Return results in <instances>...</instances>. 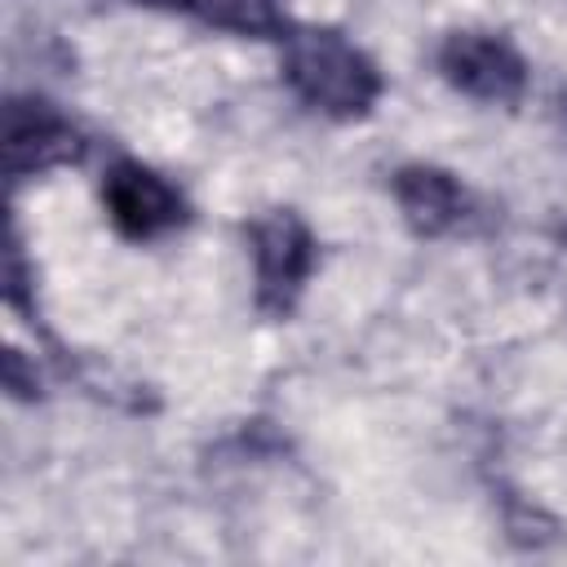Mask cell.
Wrapping results in <instances>:
<instances>
[{
  "label": "cell",
  "mask_w": 567,
  "mask_h": 567,
  "mask_svg": "<svg viewBox=\"0 0 567 567\" xmlns=\"http://www.w3.org/2000/svg\"><path fill=\"white\" fill-rule=\"evenodd\" d=\"M284 75L297 89L301 102H310L323 115H363L377 93H381V75L377 66L337 31H297L288 35V58H284Z\"/></svg>",
  "instance_id": "cell-1"
},
{
  "label": "cell",
  "mask_w": 567,
  "mask_h": 567,
  "mask_svg": "<svg viewBox=\"0 0 567 567\" xmlns=\"http://www.w3.org/2000/svg\"><path fill=\"white\" fill-rule=\"evenodd\" d=\"M102 204H106L115 230L128 239H155V235L182 226V217H186L182 190L173 182H164L155 168L133 164V159H124L106 173Z\"/></svg>",
  "instance_id": "cell-2"
},
{
  "label": "cell",
  "mask_w": 567,
  "mask_h": 567,
  "mask_svg": "<svg viewBox=\"0 0 567 567\" xmlns=\"http://www.w3.org/2000/svg\"><path fill=\"white\" fill-rule=\"evenodd\" d=\"M310 266H315V244L292 213H270L252 226V270L266 310H288Z\"/></svg>",
  "instance_id": "cell-3"
},
{
  "label": "cell",
  "mask_w": 567,
  "mask_h": 567,
  "mask_svg": "<svg viewBox=\"0 0 567 567\" xmlns=\"http://www.w3.org/2000/svg\"><path fill=\"white\" fill-rule=\"evenodd\" d=\"M439 66L461 93L483 97V102H514L523 93V80H527L523 58L505 40L483 35V31H456L443 44Z\"/></svg>",
  "instance_id": "cell-4"
},
{
  "label": "cell",
  "mask_w": 567,
  "mask_h": 567,
  "mask_svg": "<svg viewBox=\"0 0 567 567\" xmlns=\"http://www.w3.org/2000/svg\"><path fill=\"white\" fill-rule=\"evenodd\" d=\"M4 155H9L13 177H22L31 168H49V164L75 155V128L40 102H13L9 128H4Z\"/></svg>",
  "instance_id": "cell-5"
},
{
  "label": "cell",
  "mask_w": 567,
  "mask_h": 567,
  "mask_svg": "<svg viewBox=\"0 0 567 567\" xmlns=\"http://www.w3.org/2000/svg\"><path fill=\"white\" fill-rule=\"evenodd\" d=\"M394 195H399L408 221L416 230H430V235L452 226L461 217V208H465L461 186L439 168H403L399 182H394Z\"/></svg>",
  "instance_id": "cell-6"
},
{
  "label": "cell",
  "mask_w": 567,
  "mask_h": 567,
  "mask_svg": "<svg viewBox=\"0 0 567 567\" xmlns=\"http://www.w3.org/2000/svg\"><path fill=\"white\" fill-rule=\"evenodd\" d=\"M182 4L221 31H239V35H279L284 31L279 0H182Z\"/></svg>",
  "instance_id": "cell-7"
},
{
  "label": "cell",
  "mask_w": 567,
  "mask_h": 567,
  "mask_svg": "<svg viewBox=\"0 0 567 567\" xmlns=\"http://www.w3.org/2000/svg\"><path fill=\"white\" fill-rule=\"evenodd\" d=\"M133 4H182V0H133Z\"/></svg>",
  "instance_id": "cell-8"
}]
</instances>
